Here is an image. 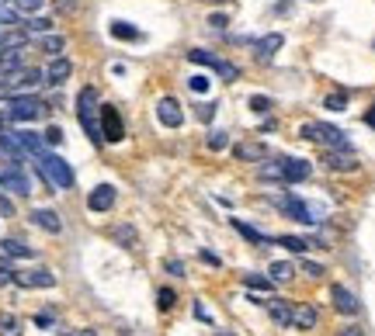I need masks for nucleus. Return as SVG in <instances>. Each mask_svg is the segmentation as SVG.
<instances>
[{"label": "nucleus", "mask_w": 375, "mask_h": 336, "mask_svg": "<svg viewBox=\"0 0 375 336\" xmlns=\"http://www.w3.org/2000/svg\"><path fill=\"white\" fill-rule=\"evenodd\" d=\"M275 243L285 250L306 253V250H323V240H302V236H275Z\"/></svg>", "instance_id": "nucleus-22"}, {"label": "nucleus", "mask_w": 375, "mask_h": 336, "mask_svg": "<svg viewBox=\"0 0 375 336\" xmlns=\"http://www.w3.org/2000/svg\"><path fill=\"white\" fill-rule=\"evenodd\" d=\"M38 45H42L45 52H52V56H63V49H66L63 35H52V31H45V35L38 38Z\"/></svg>", "instance_id": "nucleus-27"}, {"label": "nucleus", "mask_w": 375, "mask_h": 336, "mask_svg": "<svg viewBox=\"0 0 375 336\" xmlns=\"http://www.w3.org/2000/svg\"><path fill=\"white\" fill-rule=\"evenodd\" d=\"M365 122H369V125H372V129H375V104H372V108H369V115H365Z\"/></svg>", "instance_id": "nucleus-48"}, {"label": "nucleus", "mask_w": 375, "mask_h": 336, "mask_svg": "<svg viewBox=\"0 0 375 336\" xmlns=\"http://www.w3.org/2000/svg\"><path fill=\"white\" fill-rule=\"evenodd\" d=\"M215 108H219L215 101H212V104H198V118H201V122H208V118L215 115Z\"/></svg>", "instance_id": "nucleus-42"}, {"label": "nucleus", "mask_w": 375, "mask_h": 336, "mask_svg": "<svg viewBox=\"0 0 375 336\" xmlns=\"http://www.w3.org/2000/svg\"><path fill=\"white\" fill-rule=\"evenodd\" d=\"M278 167H281V180H288V184L306 180V177L313 173V163H309V160H295V156H285V160H278Z\"/></svg>", "instance_id": "nucleus-13"}, {"label": "nucleus", "mask_w": 375, "mask_h": 336, "mask_svg": "<svg viewBox=\"0 0 375 336\" xmlns=\"http://www.w3.org/2000/svg\"><path fill=\"white\" fill-rule=\"evenodd\" d=\"M21 28L28 35H45V31H52V21L49 17H28V21H21Z\"/></svg>", "instance_id": "nucleus-30"}, {"label": "nucleus", "mask_w": 375, "mask_h": 336, "mask_svg": "<svg viewBox=\"0 0 375 336\" xmlns=\"http://www.w3.org/2000/svg\"><path fill=\"white\" fill-rule=\"evenodd\" d=\"M323 108H330V111H344V108H348V97H344V94H330V97H323Z\"/></svg>", "instance_id": "nucleus-35"}, {"label": "nucleus", "mask_w": 375, "mask_h": 336, "mask_svg": "<svg viewBox=\"0 0 375 336\" xmlns=\"http://www.w3.org/2000/svg\"><path fill=\"white\" fill-rule=\"evenodd\" d=\"M3 115H7L10 122H38V118L45 115V101H38V97H31V94H14V97H7Z\"/></svg>", "instance_id": "nucleus-4"}, {"label": "nucleus", "mask_w": 375, "mask_h": 336, "mask_svg": "<svg viewBox=\"0 0 375 336\" xmlns=\"http://www.w3.org/2000/svg\"><path fill=\"white\" fill-rule=\"evenodd\" d=\"M337 336H365V333H362V326H341Z\"/></svg>", "instance_id": "nucleus-46"}, {"label": "nucleus", "mask_w": 375, "mask_h": 336, "mask_svg": "<svg viewBox=\"0 0 375 336\" xmlns=\"http://www.w3.org/2000/svg\"><path fill=\"white\" fill-rule=\"evenodd\" d=\"M278 208L285 212V215H292L295 222H302V226H316V222H323L320 205H309V201H302V198H295V194L278 198Z\"/></svg>", "instance_id": "nucleus-5"}, {"label": "nucleus", "mask_w": 375, "mask_h": 336, "mask_svg": "<svg viewBox=\"0 0 375 336\" xmlns=\"http://www.w3.org/2000/svg\"><path fill=\"white\" fill-rule=\"evenodd\" d=\"M208 24H212V28H226V24H229V17H226V14H212V17H208Z\"/></svg>", "instance_id": "nucleus-43"}, {"label": "nucleus", "mask_w": 375, "mask_h": 336, "mask_svg": "<svg viewBox=\"0 0 375 336\" xmlns=\"http://www.w3.org/2000/svg\"><path fill=\"white\" fill-rule=\"evenodd\" d=\"M316 319H320V312H316V305H309V302H299V305L292 309V326H295V330H316Z\"/></svg>", "instance_id": "nucleus-17"}, {"label": "nucleus", "mask_w": 375, "mask_h": 336, "mask_svg": "<svg viewBox=\"0 0 375 336\" xmlns=\"http://www.w3.org/2000/svg\"><path fill=\"white\" fill-rule=\"evenodd\" d=\"M201 260H205V263H212V267H219V256H215V253L201 250Z\"/></svg>", "instance_id": "nucleus-47"}, {"label": "nucleus", "mask_w": 375, "mask_h": 336, "mask_svg": "<svg viewBox=\"0 0 375 336\" xmlns=\"http://www.w3.org/2000/svg\"><path fill=\"white\" fill-rule=\"evenodd\" d=\"M66 336H94V330H80V333H66Z\"/></svg>", "instance_id": "nucleus-49"}, {"label": "nucleus", "mask_w": 375, "mask_h": 336, "mask_svg": "<svg viewBox=\"0 0 375 336\" xmlns=\"http://www.w3.org/2000/svg\"><path fill=\"white\" fill-rule=\"evenodd\" d=\"M35 323H38V326H52L56 319H52V312H38V316H35Z\"/></svg>", "instance_id": "nucleus-45"}, {"label": "nucleus", "mask_w": 375, "mask_h": 336, "mask_svg": "<svg viewBox=\"0 0 375 336\" xmlns=\"http://www.w3.org/2000/svg\"><path fill=\"white\" fill-rule=\"evenodd\" d=\"M111 35H115V38H129V42L143 38V35H139V28H132L129 21H115V24H111Z\"/></svg>", "instance_id": "nucleus-31"}, {"label": "nucleus", "mask_w": 375, "mask_h": 336, "mask_svg": "<svg viewBox=\"0 0 375 336\" xmlns=\"http://www.w3.org/2000/svg\"><path fill=\"white\" fill-rule=\"evenodd\" d=\"M0 149H3L10 160H17V163L28 156V153H24V146L17 143V132H10V129H0Z\"/></svg>", "instance_id": "nucleus-21"}, {"label": "nucleus", "mask_w": 375, "mask_h": 336, "mask_svg": "<svg viewBox=\"0 0 375 336\" xmlns=\"http://www.w3.org/2000/svg\"><path fill=\"white\" fill-rule=\"evenodd\" d=\"M70 73H73V63H70L66 56H52V63L45 66V84H52V87L66 84Z\"/></svg>", "instance_id": "nucleus-15"}, {"label": "nucleus", "mask_w": 375, "mask_h": 336, "mask_svg": "<svg viewBox=\"0 0 375 336\" xmlns=\"http://www.w3.org/2000/svg\"><path fill=\"white\" fill-rule=\"evenodd\" d=\"M115 198H118V191H115L111 184H97L91 194H87V208H91V212H108V208L115 205Z\"/></svg>", "instance_id": "nucleus-14"}, {"label": "nucleus", "mask_w": 375, "mask_h": 336, "mask_svg": "<svg viewBox=\"0 0 375 336\" xmlns=\"http://www.w3.org/2000/svg\"><path fill=\"white\" fill-rule=\"evenodd\" d=\"M164 267H167V274H174V277H185V274H188L185 263H181V260H174V256H171V260H167Z\"/></svg>", "instance_id": "nucleus-40"}, {"label": "nucleus", "mask_w": 375, "mask_h": 336, "mask_svg": "<svg viewBox=\"0 0 375 336\" xmlns=\"http://www.w3.org/2000/svg\"><path fill=\"white\" fill-rule=\"evenodd\" d=\"M77 118H80V125H84V132H87L91 143H104L101 139V101H97L94 87H84L77 94Z\"/></svg>", "instance_id": "nucleus-2"}, {"label": "nucleus", "mask_w": 375, "mask_h": 336, "mask_svg": "<svg viewBox=\"0 0 375 336\" xmlns=\"http://www.w3.org/2000/svg\"><path fill=\"white\" fill-rule=\"evenodd\" d=\"M188 59H191V63H201V66H212L226 84H236V80H240V66H233V63H226V59H219V56H212V52H205V49H191Z\"/></svg>", "instance_id": "nucleus-6"}, {"label": "nucleus", "mask_w": 375, "mask_h": 336, "mask_svg": "<svg viewBox=\"0 0 375 336\" xmlns=\"http://www.w3.org/2000/svg\"><path fill=\"white\" fill-rule=\"evenodd\" d=\"M299 136H302V139H309V143H320V146H327V149H351L348 136H344L341 129L327 125V122H302Z\"/></svg>", "instance_id": "nucleus-3"}, {"label": "nucleus", "mask_w": 375, "mask_h": 336, "mask_svg": "<svg viewBox=\"0 0 375 336\" xmlns=\"http://www.w3.org/2000/svg\"><path fill=\"white\" fill-rule=\"evenodd\" d=\"M330 302H334V309H337L341 316H358V312H362L358 295H355V291H348L344 284H334V288H330Z\"/></svg>", "instance_id": "nucleus-11"}, {"label": "nucleus", "mask_w": 375, "mask_h": 336, "mask_svg": "<svg viewBox=\"0 0 375 336\" xmlns=\"http://www.w3.org/2000/svg\"><path fill=\"white\" fill-rule=\"evenodd\" d=\"M157 122L164 129H181L185 125V108L174 101V97H160L157 101Z\"/></svg>", "instance_id": "nucleus-9"}, {"label": "nucleus", "mask_w": 375, "mask_h": 336, "mask_svg": "<svg viewBox=\"0 0 375 336\" xmlns=\"http://www.w3.org/2000/svg\"><path fill=\"white\" fill-rule=\"evenodd\" d=\"M278 49H281V35H268V38L257 42V56H261V59H271Z\"/></svg>", "instance_id": "nucleus-29"}, {"label": "nucleus", "mask_w": 375, "mask_h": 336, "mask_svg": "<svg viewBox=\"0 0 375 336\" xmlns=\"http://www.w3.org/2000/svg\"><path fill=\"white\" fill-rule=\"evenodd\" d=\"M243 284H247L250 291H264L268 298L275 295V281H271V277H261V274H243Z\"/></svg>", "instance_id": "nucleus-24"}, {"label": "nucleus", "mask_w": 375, "mask_h": 336, "mask_svg": "<svg viewBox=\"0 0 375 336\" xmlns=\"http://www.w3.org/2000/svg\"><path fill=\"white\" fill-rule=\"evenodd\" d=\"M233 156H236L240 163H264V160H268V146L257 143V139H243V143L233 146Z\"/></svg>", "instance_id": "nucleus-12"}, {"label": "nucleus", "mask_w": 375, "mask_h": 336, "mask_svg": "<svg viewBox=\"0 0 375 336\" xmlns=\"http://www.w3.org/2000/svg\"><path fill=\"white\" fill-rule=\"evenodd\" d=\"M292 274H295V263H288V260H275V263L268 267V277H271L275 284H285Z\"/></svg>", "instance_id": "nucleus-25"}, {"label": "nucleus", "mask_w": 375, "mask_h": 336, "mask_svg": "<svg viewBox=\"0 0 375 336\" xmlns=\"http://www.w3.org/2000/svg\"><path fill=\"white\" fill-rule=\"evenodd\" d=\"M208 3H226V0H208Z\"/></svg>", "instance_id": "nucleus-50"}, {"label": "nucleus", "mask_w": 375, "mask_h": 336, "mask_svg": "<svg viewBox=\"0 0 375 336\" xmlns=\"http://www.w3.org/2000/svg\"><path fill=\"white\" fill-rule=\"evenodd\" d=\"M3 80H7V87H10V97H14L17 90H31V87H38L42 80H45V73H42V70H35V66H21V70L7 73Z\"/></svg>", "instance_id": "nucleus-8"}, {"label": "nucleus", "mask_w": 375, "mask_h": 336, "mask_svg": "<svg viewBox=\"0 0 375 336\" xmlns=\"http://www.w3.org/2000/svg\"><path fill=\"white\" fill-rule=\"evenodd\" d=\"M174 302H178V295H174L171 288H160V291H157V305H160V312H171Z\"/></svg>", "instance_id": "nucleus-34"}, {"label": "nucleus", "mask_w": 375, "mask_h": 336, "mask_svg": "<svg viewBox=\"0 0 375 336\" xmlns=\"http://www.w3.org/2000/svg\"><path fill=\"white\" fill-rule=\"evenodd\" d=\"M233 229H236L240 236H247L250 243H257V247H264V243H275V236H264V233H257V229H250V226H243L240 219L233 222Z\"/></svg>", "instance_id": "nucleus-26"}, {"label": "nucleus", "mask_w": 375, "mask_h": 336, "mask_svg": "<svg viewBox=\"0 0 375 336\" xmlns=\"http://www.w3.org/2000/svg\"><path fill=\"white\" fill-rule=\"evenodd\" d=\"M250 108H254V111H257V115H264V111H268V108H271V101H268V97H264V94H254V97H250Z\"/></svg>", "instance_id": "nucleus-37"}, {"label": "nucleus", "mask_w": 375, "mask_h": 336, "mask_svg": "<svg viewBox=\"0 0 375 336\" xmlns=\"http://www.w3.org/2000/svg\"><path fill=\"white\" fill-rule=\"evenodd\" d=\"M115 240H118L125 250H132V247H136V229H132V226H118V229H115Z\"/></svg>", "instance_id": "nucleus-33"}, {"label": "nucleus", "mask_w": 375, "mask_h": 336, "mask_svg": "<svg viewBox=\"0 0 375 336\" xmlns=\"http://www.w3.org/2000/svg\"><path fill=\"white\" fill-rule=\"evenodd\" d=\"M3 284H14V270L10 267H0V288Z\"/></svg>", "instance_id": "nucleus-44"}, {"label": "nucleus", "mask_w": 375, "mask_h": 336, "mask_svg": "<svg viewBox=\"0 0 375 336\" xmlns=\"http://www.w3.org/2000/svg\"><path fill=\"white\" fill-rule=\"evenodd\" d=\"M31 222H35L38 229L52 233V236H56V233H63V222H59V215H56V212H49V208H35V212H31Z\"/></svg>", "instance_id": "nucleus-20"}, {"label": "nucleus", "mask_w": 375, "mask_h": 336, "mask_svg": "<svg viewBox=\"0 0 375 336\" xmlns=\"http://www.w3.org/2000/svg\"><path fill=\"white\" fill-rule=\"evenodd\" d=\"M299 267H302V270H306L309 277H323V267H320V263H313V260H302Z\"/></svg>", "instance_id": "nucleus-41"}, {"label": "nucleus", "mask_w": 375, "mask_h": 336, "mask_svg": "<svg viewBox=\"0 0 375 336\" xmlns=\"http://www.w3.org/2000/svg\"><path fill=\"white\" fill-rule=\"evenodd\" d=\"M0 184H3L7 191H14L17 198H28V194H31V184H28V177H24L21 170H7V173H0Z\"/></svg>", "instance_id": "nucleus-18"}, {"label": "nucleus", "mask_w": 375, "mask_h": 336, "mask_svg": "<svg viewBox=\"0 0 375 336\" xmlns=\"http://www.w3.org/2000/svg\"><path fill=\"white\" fill-rule=\"evenodd\" d=\"M0 256H14V260H28V256H35V250L28 247V243H21V240H0Z\"/></svg>", "instance_id": "nucleus-23"}, {"label": "nucleus", "mask_w": 375, "mask_h": 336, "mask_svg": "<svg viewBox=\"0 0 375 336\" xmlns=\"http://www.w3.org/2000/svg\"><path fill=\"white\" fill-rule=\"evenodd\" d=\"M35 163H38V177H42L49 187H56V191H70V187H73V167H70L63 156L42 153V156H35Z\"/></svg>", "instance_id": "nucleus-1"}, {"label": "nucleus", "mask_w": 375, "mask_h": 336, "mask_svg": "<svg viewBox=\"0 0 375 336\" xmlns=\"http://www.w3.org/2000/svg\"><path fill=\"white\" fill-rule=\"evenodd\" d=\"M0 336H21V319L14 312H0Z\"/></svg>", "instance_id": "nucleus-28"}, {"label": "nucleus", "mask_w": 375, "mask_h": 336, "mask_svg": "<svg viewBox=\"0 0 375 336\" xmlns=\"http://www.w3.org/2000/svg\"><path fill=\"white\" fill-rule=\"evenodd\" d=\"M101 139H104V143H122V139H125L122 115H118V108H111V104H101Z\"/></svg>", "instance_id": "nucleus-7"}, {"label": "nucleus", "mask_w": 375, "mask_h": 336, "mask_svg": "<svg viewBox=\"0 0 375 336\" xmlns=\"http://www.w3.org/2000/svg\"><path fill=\"white\" fill-rule=\"evenodd\" d=\"M188 87H191L194 94H205L212 84H208V77H201V73H198V77H191V80H188Z\"/></svg>", "instance_id": "nucleus-38"}, {"label": "nucleus", "mask_w": 375, "mask_h": 336, "mask_svg": "<svg viewBox=\"0 0 375 336\" xmlns=\"http://www.w3.org/2000/svg\"><path fill=\"white\" fill-rule=\"evenodd\" d=\"M14 284L21 288H56V274L38 267V270H14Z\"/></svg>", "instance_id": "nucleus-10"}, {"label": "nucleus", "mask_w": 375, "mask_h": 336, "mask_svg": "<svg viewBox=\"0 0 375 336\" xmlns=\"http://www.w3.org/2000/svg\"><path fill=\"white\" fill-rule=\"evenodd\" d=\"M42 139H45L49 146H59V143H63V129H56V125H52V129H45V136H42Z\"/></svg>", "instance_id": "nucleus-39"}, {"label": "nucleus", "mask_w": 375, "mask_h": 336, "mask_svg": "<svg viewBox=\"0 0 375 336\" xmlns=\"http://www.w3.org/2000/svg\"><path fill=\"white\" fill-rule=\"evenodd\" d=\"M205 143H208V149H212V153H219V149H226V143H229V139H226V132H208V139H205Z\"/></svg>", "instance_id": "nucleus-36"}, {"label": "nucleus", "mask_w": 375, "mask_h": 336, "mask_svg": "<svg viewBox=\"0 0 375 336\" xmlns=\"http://www.w3.org/2000/svg\"><path fill=\"white\" fill-rule=\"evenodd\" d=\"M323 163H327L330 170H337V173H351V170H358V160H355L351 149H327Z\"/></svg>", "instance_id": "nucleus-16"}, {"label": "nucleus", "mask_w": 375, "mask_h": 336, "mask_svg": "<svg viewBox=\"0 0 375 336\" xmlns=\"http://www.w3.org/2000/svg\"><path fill=\"white\" fill-rule=\"evenodd\" d=\"M42 3L45 0H7V7L17 14H35V10H42Z\"/></svg>", "instance_id": "nucleus-32"}, {"label": "nucleus", "mask_w": 375, "mask_h": 336, "mask_svg": "<svg viewBox=\"0 0 375 336\" xmlns=\"http://www.w3.org/2000/svg\"><path fill=\"white\" fill-rule=\"evenodd\" d=\"M268 305V312H271V319L278 323V326H292V309H295V302H285V298H268L264 302Z\"/></svg>", "instance_id": "nucleus-19"}]
</instances>
